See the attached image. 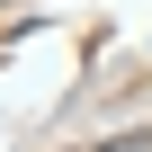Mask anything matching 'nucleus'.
Instances as JSON below:
<instances>
[{"label": "nucleus", "mask_w": 152, "mask_h": 152, "mask_svg": "<svg viewBox=\"0 0 152 152\" xmlns=\"http://www.w3.org/2000/svg\"><path fill=\"white\" fill-rule=\"evenodd\" d=\"M107 152H143V143H107Z\"/></svg>", "instance_id": "obj_1"}]
</instances>
